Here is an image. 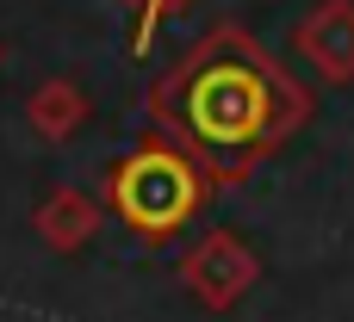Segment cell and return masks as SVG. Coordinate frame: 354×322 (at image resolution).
Returning <instances> with one entry per match:
<instances>
[{
	"mask_svg": "<svg viewBox=\"0 0 354 322\" xmlns=\"http://www.w3.org/2000/svg\"><path fill=\"white\" fill-rule=\"evenodd\" d=\"M311 87L243 25H212L180 50L168 74L149 87L156 137L180 143L212 186H243L274 149H286L311 124Z\"/></svg>",
	"mask_w": 354,
	"mask_h": 322,
	"instance_id": "1",
	"label": "cell"
},
{
	"mask_svg": "<svg viewBox=\"0 0 354 322\" xmlns=\"http://www.w3.org/2000/svg\"><path fill=\"white\" fill-rule=\"evenodd\" d=\"M212 199V174L168 137H149L137 143L131 155H118L106 168V211L143 242V248H162L174 242Z\"/></svg>",
	"mask_w": 354,
	"mask_h": 322,
	"instance_id": "2",
	"label": "cell"
},
{
	"mask_svg": "<svg viewBox=\"0 0 354 322\" xmlns=\"http://www.w3.org/2000/svg\"><path fill=\"white\" fill-rule=\"evenodd\" d=\"M180 285L199 310H236L255 285H261V254L236 236V230H205L193 242V254L180 261Z\"/></svg>",
	"mask_w": 354,
	"mask_h": 322,
	"instance_id": "3",
	"label": "cell"
},
{
	"mask_svg": "<svg viewBox=\"0 0 354 322\" xmlns=\"http://www.w3.org/2000/svg\"><path fill=\"white\" fill-rule=\"evenodd\" d=\"M292 50H299V62L317 81L348 87L354 81V0H317V6H305V19L292 25Z\"/></svg>",
	"mask_w": 354,
	"mask_h": 322,
	"instance_id": "4",
	"label": "cell"
},
{
	"mask_svg": "<svg viewBox=\"0 0 354 322\" xmlns=\"http://www.w3.org/2000/svg\"><path fill=\"white\" fill-rule=\"evenodd\" d=\"M100 217H106V199L81 192V186H56L37 211H31V230L50 254H81L93 236H100Z\"/></svg>",
	"mask_w": 354,
	"mask_h": 322,
	"instance_id": "5",
	"label": "cell"
},
{
	"mask_svg": "<svg viewBox=\"0 0 354 322\" xmlns=\"http://www.w3.org/2000/svg\"><path fill=\"white\" fill-rule=\"evenodd\" d=\"M87 93H81V81H68V74H50L44 87H31V99H25V124L44 137V143H68L81 124H87Z\"/></svg>",
	"mask_w": 354,
	"mask_h": 322,
	"instance_id": "6",
	"label": "cell"
},
{
	"mask_svg": "<svg viewBox=\"0 0 354 322\" xmlns=\"http://www.w3.org/2000/svg\"><path fill=\"white\" fill-rule=\"evenodd\" d=\"M131 12H137V25H131V56L143 62L149 50H156V37H162V25L174 19V12H187L193 0H124Z\"/></svg>",
	"mask_w": 354,
	"mask_h": 322,
	"instance_id": "7",
	"label": "cell"
},
{
	"mask_svg": "<svg viewBox=\"0 0 354 322\" xmlns=\"http://www.w3.org/2000/svg\"><path fill=\"white\" fill-rule=\"evenodd\" d=\"M0 62H6V43H0Z\"/></svg>",
	"mask_w": 354,
	"mask_h": 322,
	"instance_id": "8",
	"label": "cell"
}]
</instances>
